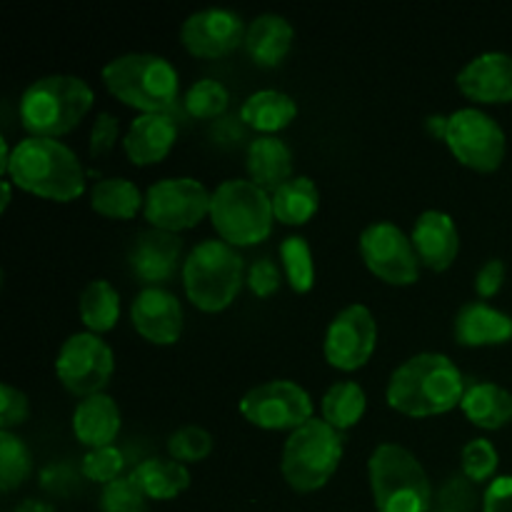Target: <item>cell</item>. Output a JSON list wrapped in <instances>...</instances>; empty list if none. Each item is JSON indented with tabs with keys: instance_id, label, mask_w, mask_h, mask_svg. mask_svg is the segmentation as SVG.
<instances>
[{
	"instance_id": "cell-1",
	"label": "cell",
	"mask_w": 512,
	"mask_h": 512,
	"mask_svg": "<svg viewBox=\"0 0 512 512\" xmlns=\"http://www.w3.org/2000/svg\"><path fill=\"white\" fill-rule=\"evenodd\" d=\"M465 378L443 353H418L393 370L385 400L405 418H435L463 403Z\"/></svg>"
},
{
	"instance_id": "cell-2",
	"label": "cell",
	"mask_w": 512,
	"mask_h": 512,
	"mask_svg": "<svg viewBox=\"0 0 512 512\" xmlns=\"http://www.w3.org/2000/svg\"><path fill=\"white\" fill-rule=\"evenodd\" d=\"M5 178L15 188L53 203H70L85 190V168L80 158L63 140L53 138L28 135L18 140Z\"/></svg>"
},
{
	"instance_id": "cell-3",
	"label": "cell",
	"mask_w": 512,
	"mask_h": 512,
	"mask_svg": "<svg viewBox=\"0 0 512 512\" xmlns=\"http://www.w3.org/2000/svg\"><path fill=\"white\" fill-rule=\"evenodd\" d=\"M95 93L78 75H45L20 95V123L33 138L60 140L80 125L93 108Z\"/></svg>"
},
{
	"instance_id": "cell-4",
	"label": "cell",
	"mask_w": 512,
	"mask_h": 512,
	"mask_svg": "<svg viewBox=\"0 0 512 512\" xmlns=\"http://www.w3.org/2000/svg\"><path fill=\"white\" fill-rule=\"evenodd\" d=\"M103 83L128 108L170 113L180 95V73L165 55L125 53L105 63Z\"/></svg>"
},
{
	"instance_id": "cell-5",
	"label": "cell",
	"mask_w": 512,
	"mask_h": 512,
	"mask_svg": "<svg viewBox=\"0 0 512 512\" xmlns=\"http://www.w3.org/2000/svg\"><path fill=\"white\" fill-rule=\"evenodd\" d=\"M183 288L203 313H223L235 303L245 283V263L238 248L220 238L200 240L183 263Z\"/></svg>"
},
{
	"instance_id": "cell-6",
	"label": "cell",
	"mask_w": 512,
	"mask_h": 512,
	"mask_svg": "<svg viewBox=\"0 0 512 512\" xmlns=\"http://www.w3.org/2000/svg\"><path fill=\"white\" fill-rule=\"evenodd\" d=\"M370 490L378 512H428L433 488L423 463L398 443H383L368 460Z\"/></svg>"
},
{
	"instance_id": "cell-7",
	"label": "cell",
	"mask_w": 512,
	"mask_h": 512,
	"mask_svg": "<svg viewBox=\"0 0 512 512\" xmlns=\"http://www.w3.org/2000/svg\"><path fill=\"white\" fill-rule=\"evenodd\" d=\"M210 223L220 240L233 248L258 245L273 233L275 213L270 193L253 180L230 178L213 190L210 200Z\"/></svg>"
},
{
	"instance_id": "cell-8",
	"label": "cell",
	"mask_w": 512,
	"mask_h": 512,
	"mask_svg": "<svg viewBox=\"0 0 512 512\" xmlns=\"http://www.w3.org/2000/svg\"><path fill=\"white\" fill-rule=\"evenodd\" d=\"M343 453V433L330 428L323 418H313L288 435L280 455V473L295 493H315L333 478Z\"/></svg>"
},
{
	"instance_id": "cell-9",
	"label": "cell",
	"mask_w": 512,
	"mask_h": 512,
	"mask_svg": "<svg viewBox=\"0 0 512 512\" xmlns=\"http://www.w3.org/2000/svg\"><path fill=\"white\" fill-rule=\"evenodd\" d=\"M445 143L455 160L478 173H495L508 150L505 130L493 115L480 108H460L450 113Z\"/></svg>"
},
{
	"instance_id": "cell-10",
	"label": "cell",
	"mask_w": 512,
	"mask_h": 512,
	"mask_svg": "<svg viewBox=\"0 0 512 512\" xmlns=\"http://www.w3.org/2000/svg\"><path fill=\"white\" fill-rule=\"evenodd\" d=\"M210 200L213 193L200 180L188 175L165 178L145 190L143 218L148 220L150 228L178 235L200 225V220L210 218Z\"/></svg>"
},
{
	"instance_id": "cell-11",
	"label": "cell",
	"mask_w": 512,
	"mask_h": 512,
	"mask_svg": "<svg viewBox=\"0 0 512 512\" xmlns=\"http://www.w3.org/2000/svg\"><path fill=\"white\" fill-rule=\"evenodd\" d=\"M115 370V355L110 345L95 333H73L58 350L55 375L68 393L80 400L98 395L108 388Z\"/></svg>"
},
{
	"instance_id": "cell-12",
	"label": "cell",
	"mask_w": 512,
	"mask_h": 512,
	"mask_svg": "<svg viewBox=\"0 0 512 512\" xmlns=\"http://www.w3.org/2000/svg\"><path fill=\"white\" fill-rule=\"evenodd\" d=\"M240 415L260 430H298L313 420V398L293 380H268L240 400Z\"/></svg>"
},
{
	"instance_id": "cell-13",
	"label": "cell",
	"mask_w": 512,
	"mask_h": 512,
	"mask_svg": "<svg viewBox=\"0 0 512 512\" xmlns=\"http://www.w3.org/2000/svg\"><path fill=\"white\" fill-rule=\"evenodd\" d=\"M360 255L370 273L383 283L405 288L418 283L420 258L410 235L390 220H375L360 233Z\"/></svg>"
},
{
	"instance_id": "cell-14",
	"label": "cell",
	"mask_w": 512,
	"mask_h": 512,
	"mask_svg": "<svg viewBox=\"0 0 512 512\" xmlns=\"http://www.w3.org/2000/svg\"><path fill=\"white\" fill-rule=\"evenodd\" d=\"M378 345V320L363 303L345 305L325 330L323 355L340 373H355L373 358Z\"/></svg>"
},
{
	"instance_id": "cell-15",
	"label": "cell",
	"mask_w": 512,
	"mask_h": 512,
	"mask_svg": "<svg viewBox=\"0 0 512 512\" xmlns=\"http://www.w3.org/2000/svg\"><path fill=\"white\" fill-rule=\"evenodd\" d=\"M245 20L230 8H203L190 13L180 25V43L190 55L218 60L245 45Z\"/></svg>"
},
{
	"instance_id": "cell-16",
	"label": "cell",
	"mask_w": 512,
	"mask_h": 512,
	"mask_svg": "<svg viewBox=\"0 0 512 512\" xmlns=\"http://www.w3.org/2000/svg\"><path fill=\"white\" fill-rule=\"evenodd\" d=\"M183 240L175 233L158 228H145L135 235L128 250V265L145 288H163L175 273H183ZM185 263V260H183Z\"/></svg>"
},
{
	"instance_id": "cell-17",
	"label": "cell",
	"mask_w": 512,
	"mask_h": 512,
	"mask_svg": "<svg viewBox=\"0 0 512 512\" xmlns=\"http://www.w3.org/2000/svg\"><path fill=\"white\" fill-rule=\"evenodd\" d=\"M130 323L148 343L173 345L185 328L183 305L168 288H140L130 305Z\"/></svg>"
},
{
	"instance_id": "cell-18",
	"label": "cell",
	"mask_w": 512,
	"mask_h": 512,
	"mask_svg": "<svg viewBox=\"0 0 512 512\" xmlns=\"http://www.w3.org/2000/svg\"><path fill=\"white\" fill-rule=\"evenodd\" d=\"M460 93L473 103L498 105L512 100V55L503 50L480 53L455 78Z\"/></svg>"
},
{
	"instance_id": "cell-19",
	"label": "cell",
	"mask_w": 512,
	"mask_h": 512,
	"mask_svg": "<svg viewBox=\"0 0 512 512\" xmlns=\"http://www.w3.org/2000/svg\"><path fill=\"white\" fill-rule=\"evenodd\" d=\"M410 240L420 263L433 273H443L460 253V233L455 220L445 210H423L415 218Z\"/></svg>"
},
{
	"instance_id": "cell-20",
	"label": "cell",
	"mask_w": 512,
	"mask_h": 512,
	"mask_svg": "<svg viewBox=\"0 0 512 512\" xmlns=\"http://www.w3.org/2000/svg\"><path fill=\"white\" fill-rule=\"evenodd\" d=\"M455 343L463 348H490L512 340V315L493 308L485 300H470L455 313Z\"/></svg>"
},
{
	"instance_id": "cell-21",
	"label": "cell",
	"mask_w": 512,
	"mask_h": 512,
	"mask_svg": "<svg viewBox=\"0 0 512 512\" xmlns=\"http://www.w3.org/2000/svg\"><path fill=\"white\" fill-rule=\"evenodd\" d=\"M178 125L170 113L138 115L123 135V150L133 165H155L173 150Z\"/></svg>"
},
{
	"instance_id": "cell-22",
	"label": "cell",
	"mask_w": 512,
	"mask_h": 512,
	"mask_svg": "<svg viewBox=\"0 0 512 512\" xmlns=\"http://www.w3.org/2000/svg\"><path fill=\"white\" fill-rule=\"evenodd\" d=\"M120 425H123V415L108 393L83 398L73 410V433L78 443L88 450L115 445Z\"/></svg>"
},
{
	"instance_id": "cell-23",
	"label": "cell",
	"mask_w": 512,
	"mask_h": 512,
	"mask_svg": "<svg viewBox=\"0 0 512 512\" xmlns=\"http://www.w3.org/2000/svg\"><path fill=\"white\" fill-rule=\"evenodd\" d=\"M248 180H253L265 193H275L293 175V150L278 135H258L250 140L245 153Z\"/></svg>"
},
{
	"instance_id": "cell-24",
	"label": "cell",
	"mask_w": 512,
	"mask_h": 512,
	"mask_svg": "<svg viewBox=\"0 0 512 512\" xmlns=\"http://www.w3.org/2000/svg\"><path fill=\"white\" fill-rule=\"evenodd\" d=\"M295 30L288 18L278 13H263L253 18L245 30V53L260 68H275L288 58Z\"/></svg>"
},
{
	"instance_id": "cell-25",
	"label": "cell",
	"mask_w": 512,
	"mask_h": 512,
	"mask_svg": "<svg viewBox=\"0 0 512 512\" xmlns=\"http://www.w3.org/2000/svg\"><path fill=\"white\" fill-rule=\"evenodd\" d=\"M298 118V103L288 93L275 88L255 90L240 108V120L258 135H278Z\"/></svg>"
},
{
	"instance_id": "cell-26",
	"label": "cell",
	"mask_w": 512,
	"mask_h": 512,
	"mask_svg": "<svg viewBox=\"0 0 512 512\" xmlns=\"http://www.w3.org/2000/svg\"><path fill=\"white\" fill-rule=\"evenodd\" d=\"M465 418L480 430H500L512 423V393L498 383H473L460 403Z\"/></svg>"
},
{
	"instance_id": "cell-27",
	"label": "cell",
	"mask_w": 512,
	"mask_h": 512,
	"mask_svg": "<svg viewBox=\"0 0 512 512\" xmlns=\"http://www.w3.org/2000/svg\"><path fill=\"white\" fill-rule=\"evenodd\" d=\"M130 475L148 500H173L190 488L188 465L173 458H148Z\"/></svg>"
},
{
	"instance_id": "cell-28",
	"label": "cell",
	"mask_w": 512,
	"mask_h": 512,
	"mask_svg": "<svg viewBox=\"0 0 512 512\" xmlns=\"http://www.w3.org/2000/svg\"><path fill=\"white\" fill-rule=\"evenodd\" d=\"M270 200H273L275 220L283 225L310 223L320 210V190L315 180L308 178V175L290 178L275 193H270Z\"/></svg>"
},
{
	"instance_id": "cell-29",
	"label": "cell",
	"mask_w": 512,
	"mask_h": 512,
	"mask_svg": "<svg viewBox=\"0 0 512 512\" xmlns=\"http://www.w3.org/2000/svg\"><path fill=\"white\" fill-rule=\"evenodd\" d=\"M145 193L128 178H100L90 188V208L103 218L133 220L143 213Z\"/></svg>"
},
{
	"instance_id": "cell-30",
	"label": "cell",
	"mask_w": 512,
	"mask_h": 512,
	"mask_svg": "<svg viewBox=\"0 0 512 512\" xmlns=\"http://www.w3.org/2000/svg\"><path fill=\"white\" fill-rule=\"evenodd\" d=\"M368 408V395L355 380H338L325 390L320 400V418L338 433L355 428Z\"/></svg>"
},
{
	"instance_id": "cell-31",
	"label": "cell",
	"mask_w": 512,
	"mask_h": 512,
	"mask_svg": "<svg viewBox=\"0 0 512 512\" xmlns=\"http://www.w3.org/2000/svg\"><path fill=\"white\" fill-rule=\"evenodd\" d=\"M78 310L88 333H110L120 320V293L110 280H90L80 293Z\"/></svg>"
},
{
	"instance_id": "cell-32",
	"label": "cell",
	"mask_w": 512,
	"mask_h": 512,
	"mask_svg": "<svg viewBox=\"0 0 512 512\" xmlns=\"http://www.w3.org/2000/svg\"><path fill=\"white\" fill-rule=\"evenodd\" d=\"M280 270L295 293L305 295L315 285V260L303 235H288L280 243Z\"/></svg>"
},
{
	"instance_id": "cell-33",
	"label": "cell",
	"mask_w": 512,
	"mask_h": 512,
	"mask_svg": "<svg viewBox=\"0 0 512 512\" xmlns=\"http://www.w3.org/2000/svg\"><path fill=\"white\" fill-rule=\"evenodd\" d=\"M33 473V453L13 430H0V488L13 493Z\"/></svg>"
},
{
	"instance_id": "cell-34",
	"label": "cell",
	"mask_w": 512,
	"mask_h": 512,
	"mask_svg": "<svg viewBox=\"0 0 512 512\" xmlns=\"http://www.w3.org/2000/svg\"><path fill=\"white\" fill-rule=\"evenodd\" d=\"M230 105V93L220 80L215 78H203L195 80L183 95V108L190 118L198 120H213L228 110Z\"/></svg>"
},
{
	"instance_id": "cell-35",
	"label": "cell",
	"mask_w": 512,
	"mask_h": 512,
	"mask_svg": "<svg viewBox=\"0 0 512 512\" xmlns=\"http://www.w3.org/2000/svg\"><path fill=\"white\" fill-rule=\"evenodd\" d=\"M460 465H463L465 478L473 480V483H493L498 478L495 473H498L500 465L498 448L485 438L470 440L460 453Z\"/></svg>"
},
{
	"instance_id": "cell-36",
	"label": "cell",
	"mask_w": 512,
	"mask_h": 512,
	"mask_svg": "<svg viewBox=\"0 0 512 512\" xmlns=\"http://www.w3.org/2000/svg\"><path fill=\"white\" fill-rule=\"evenodd\" d=\"M213 450V435L200 425H183L168 438V455L183 465L205 460Z\"/></svg>"
},
{
	"instance_id": "cell-37",
	"label": "cell",
	"mask_w": 512,
	"mask_h": 512,
	"mask_svg": "<svg viewBox=\"0 0 512 512\" xmlns=\"http://www.w3.org/2000/svg\"><path fill=\"white\" fill-rule=\"evenodd\" d=\"M125 458L115 445H108V448H93L83 455L80 460V473L85 475V480L98 485H110L113 480L123 478Z\"/></svg>"
},
{
	"instance_id": "cell-38",
	"label": "cell",
	"mask_w": 512,
	"mask_h": 512,
	"mask_svg": "<svg viewBox=\"0 0 512 512\" xmlns=\"http://www.w3.org/2000/svg\"><path fill=\"white\" fill-rule=\"evenodd\" d=\"M145 503H148V498L138 488L133 475L113 480L100 493V510L103 512H145Z\"/></svg>"
},
{
	"instance_id": "cell-39",
	"label": "cell",
	"mask_w": 512,
	"mask_h": 512,
	"mask_svg": "<svg viewBox=\"0 0 512 512\" xmlns=\"http://www.w3.org/2000/svg\"><path fill=\"white\" fill-rule=\"evenodd\" d=\"M30 415L28 395L10 383L0 385V430H13L23 425Z\"/></svg>"
},
{
	"instance_id": "cell-40",
	"label": "cell",
	"mask_w": 512,
	"mask_h": 512,
	"mask_svg": "<svg viewBox=\"0 0 512 512\" xmlns=\"http://www.w3.org/2000/svg\"><path fill=\"white\" fill-rule=\"evenodd\" d=\"M283 280L285 278L283 273H280L278 265H275V260L258 258L253 265H250L245 283H248V288L253 290V295H258V298H270V295L278 293Z\"/></svg>"
},
{
	"instance_id": "cell-41",
	"label": "cell",
	"mask_w": 512,
	"mask_h": 512,
	"mask_svg": "<svg viewBox=\"0 0 512 512\" xmlns=\"http://www.w3.org/2000/svg\"><path fill=\"white\" fill-rule=\"evenodd\" d=\"M120 138V120L113 113H98L93 130H90V155L95 160L113 153Z\"/></svg>"
},
{
	"instance_id": "cell-42",
	"label": "cell",
	"mask_w": 512,
	"mask_h": 512,
	"mask_svg": "<svg viewBox=\"0 0 512 512\" xmlns=\"http://www.w3.org/2000/svg\"><path fill=\"white\" fill-rule=\"evenodd\" d=\"M505 273H508V268H505L503 260L490 258L488 263L475 273V295H478L480 300H485V303H488L490 298H495V295L503 290Z\"/></svg>"
},
{
	"instance_id": "cell-43",
	"label": "cell",
	"mask_w": 512,
	"mask_h": 512,
	"mask_svg": "<svg viewBox=\"0 0 512 512\" xmlns=\"http://www.w3.org/2000/svg\"><path fill=\"white\" fill-rule=\"evenodd\" d=\"M483 512H512V475H498L483 495Z\"/></svg>"
},
{
	"instance_id": "cell-44",
	"label": "cell",
	"mask_w": 512,
	"mask_h": 512,
	"mask_svg": "<svg viewBox=\"0 0 512 512\" xmlns=\"http://www.w3.org/2000/svg\"><path fill=\"white\" fill-rule=\"evenodd\" d=\"M425 128H428V133L433 135V138L445 140V133H448V115H430V118L425 120Z\"/></svg>"
},
{
	"instance_id": "cell-45",
	"label": "cell",
	"mask_w": 512,
	"mask_h": 512,
	"mask_svg": "<svg viewBox=\"0 0 512 512\" xmlns=\"http://www.w3.org/2000/svg\"><path fill=\"white\" fill-rule=\"evenodd\" d=\"M10 198H13V183H10L8 178H3V200H0V210H8L10 205Z\"/></svg>"
},
{
	"instance_id": "cell-46",
	"label": "cell",
	"mask_w": 512,
	"mask_h": 512,
	"mask_svg": "<svg viewBox=\"0 0 512 512\" xmlns=\"http://www.w3.org/2000/svg\"><path fill=\"white\" fill-rule=\"evenodd\" d=\"M18 512H50V508H48V505L35 503V500H28V503H25L23 508H18Z\"/></svg>"
}]
</instances>
